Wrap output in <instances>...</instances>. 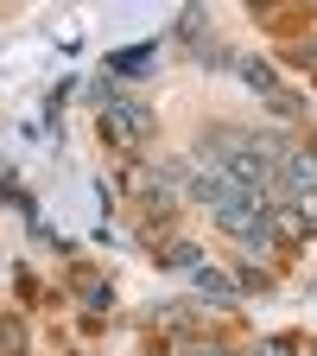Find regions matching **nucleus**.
Returning a JSON list of instances; mask_svg holds the SVG:
<instances>
[{
  "label": "nucleus",
  "mask_w": 317,
  "mask_h": 356,
  "mask_svg": "<svg viewBox=\"0 0 317 356\" xmlns=\"http://www.w3.org/2000/svg\"><path fill=\"white\" fill-rule=\"evenodd\" d=\"M273 229H280L286 242H311V236H317V229H311V222L298 216V204H286V210H273Z\"/></svg>",
  "instance_id": "39448f33"
},
{
  "label": "nucleus",
  "mask_w": 317,
  "mask_h": 356,
  "mask_svg": "<svg viewBox=\"0 0 317 356\" xmlns=\"http://www.w3.org/2000/svg\"><path fill=\"white\" fill-rule=\"evenodd\" d=\"M159 318H165L171 331H197V312H191V305H165V312H159Z\"/></svg>",
  "instance_id": "9d476101"
},
{
  "label": "nucleus",
  "mask_w": 317,
  "mask_h": 356,
  "mask_svg": "<svg viewBox=\"0 0 317 356\" xmlns=\"http://www.w3.org/2000/svg\"><path fill=\"white\" fill-rule=\"evenodd\" d=\"M76 299H83L89 312H102V305H108V280H102V274H83V280H76Z\"/></svg>",
  "instance_id": "6e6552de"
},
{
  "label": "nucleus",
  "mask_w": 317,
  "mask_h": 356,
  "mask_svg": "<svg viewBox=\"0 0 317 356\" xmlns=\"http://www.w3.org/2000/svg\"><path fill=\"white\" fill-rule=\"evenodd\" d=\"M153 134H159V121H153V108H146V102L121 96V102H108V108H102V140H108V147H121V153H140Z\"/></svg>",
  "instance_id": "f257e3e1"
},
{
  "label": "nucleus",
  "mask_w": 317,
  "mask_h": 356,
  "mask_svg": "<svg viewBox=\"0 0 317 356\" xmlns=\"http://www.w3.org/2000/svg\"><path fill=\"white\" fill-rule=\"evenodd\" d=\"M146 64H153V44H140V51H114L108 58V76H140Z\"/></svg>",
  "instance_id": "0eeeda50"
},
{
  "label": "nucleus",
  "mask_w": 317,
  "mask_h": 356,
  "mask_svg": "<svg viewBox=\"0 0 317 356\" xmlns=\"http://www.w3.org/2000/svg\"><path fill=\"white\" fill-rule=\"evenodd\" d=\"M280 185H286V191H298V197H305V191H317V147H292V153H286Z\"/></svg>",
  "instance_id": "f03ea898"
},
{
  "label": "nucleus",
  "mask_w": 317,
  "mask_h": 356,
  "mask_svg": "<svg viewBox=\"0 0 317 356\" xmlns=\"http://www.w3.org/2000/svg\"><path fill=\"white\" fill-rule=\"evenodd\" d=\"M191 286H197V299H209V305H235V293H241V286L222 274V267H209V261L191 274Z\"/></svg>",
  "instance_id": "7ed1b4c3"
},
{
  "label": "nucleus",
  "mask_w": 317,
  "mask_h": 356,
  "mask_svg": "<svg viewBox=\"0 0 317 356\" xmlns=\"http://www.w3.org/2000/svg\"><path fill=\"white\" fill-rule=\"evenodd\" d=\"M260 356H292V350L286 343H260Z\"/></svg>",
  "instance_id": "4468645a"
},
{
  "label": "nucleus",
  "mask_w": 317,
  "mask_h": 356,
  "mask_svg": "<svg viewBox=\"0 0 317 356\" xmlns=\"http://www.w3.org/2000/svg\"><path fill=\"white\" fill-rule=\"evenodd\" d=\"M298 58H305V64H311V70H317V38H311V44H305V51H298Z\"/></svg>",
  "instance_id": "2eb2a0df"
},
{
  "label": "nucleus",
  "mask_w": 317,
  "mask_h": 356,
  "mask_svg": "<svg viewBox=\"0 0 317 356\" xmlns=\"http://www.w3.org/2000/svg\"><path fill=\"white\" fill-rule=\"evenodd\" d=\"M241 293H266V274H260V267H241Z\"/></svg>",
  "instance_id": "9b49d317"
},
{
  "label": "nucleus",
  "mask_w": 317,
  "mask_h": 356,
  "mask_svg": "<svg viewBox=\"0 0 317 356\" xmlns=\"http://www.w3.org/2000/svg\"><path fill=\"white\" fill-rule=\"evenodd\" d=\"M159 261H165V267H185V274H197V267H203V248H197V242H165Z\"/></svg>",
  "instance_id": "423d86ee"
},
{
  "label": "nucleus",
  "mask_w": 317,
  "mask_h": 356,
  "mask_svg": "<svg viewBox=\"0 0 317 356\" xmlns=\"http://www.w3.org/2000/svg\"><path fill=\"white\" fill-rule=\"evenodd\" d=\"M298 216H305L311 229H317V191H305V197H298Z\"/></svg>",
  "instance_id": "f8f14e48"
},
{
  "label": "nucleus",
  "mask_w": 317,
  "mask_h": 356,
  "mask_svg": "<svg viewBox=\"0 0 317 356\" xmlns=\"http://www.w3.org/2000/svg\"><path fill=\"white\" fill-rule=\"evenodd\" d=\"M235 70H241V83L254 89L260 102H266V96H280V89H286V83H280V70H273V64H260V58H235Z\"/></svg>",
  "instance_id": "20e7f679"
},
{
  "label": "nucleus",
  "mask_w": 317,
  "mask_h": 356,
  "mask_svg": "<svg viewBox=\"0 0 317 356\" xmlns=\"http://www.w3.org/2000/svg\"><path fill=\"white\" fill-rule=\"evenodd\" d=\"M178 356H229V350H216V343H185Z\"/></svg>",
  "instance_id": "ddd939ff"
},
{
  "label": "nucleus",
  "mask_w": 317,
  "mask_h": 356,
  "mask_svg": "<svg viewBox=\"0 0 317 356\" xmlns=\"http://www.w3.org/2000/svg\"><path fill=\"white\" fill-rule=\"evenodd\" d=\"M0 356H26V325L0 318Z\"/></svg>",
  "instance_id": "1a4fd4ad"
}]
</instances>
